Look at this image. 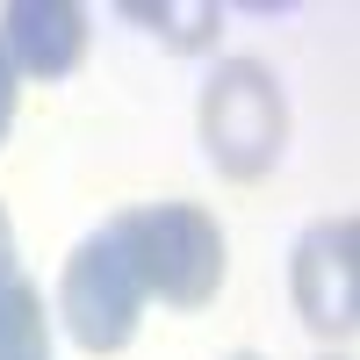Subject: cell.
<instances>
[{"label": "cell", "mask_w": 360, "mask_h": 360, "mask_svg": "<svg viewBox=\"0 0 360 360\" xmlns=\"http://www.w3.org/2000/svg\"><path fill=\"white\" fill-rule=\"evenodd\" d=\"M115 252L130 259L144 303L166 310H209L231 274V238L202 202H130L101 224Z\"/></svg>", "instance_id": "cell-1"}, {"label": "cell", "mask_w": 360, "mask_h": 360, "mask_svg": "<svg viewBox=\"0 0 360 360\" xmlns=\"http://www.w3.org/2000/svg\"><path fill=\"white\" fill-rule=\"evenodd\" d=\"M195 144L217 180L252 188L288 159V86L266 58H217V72L195 94Z\"/></svg>", "instance_id": "cell-2"}, {"label": "cell", "mask_w": 360, "mask_h": 360, "mask_svg": "<svg viewBox=\"0 0 360 360\" xmlns=\"http://www.w3.org/2000/svg\"><path fill=\"white\" fill-rule=\"evenodd\" d=\"M51 324H65V339L79 353H123L137 339L144 324V288L130 274V259L115 252L108 231H86L79 245L65 252V266H58V303H51Z\"/></svg>", "instance_id": "cell-3"}, {"label": "cell", "mask_w": 360, "mask_h": 360, "mask_svg": "<svg viewBox=\"0 0 360 360\" xmlns=\"http://www.w3.org/2000/svg\"><path fill=\"white\" fill-rule=\"evenodd\" d=\"M353 217H317L303 224V238L288 245V303L295 324L324 346V353H346V339L360 332V266H353Z\"/></svg>", "instance_id": "cell-4"}, {"label": "cell", "mask_w": 360, "mask_h": 360, "mask_svg": "<svg viewBox=\"0 0 360 360\" xmlns=\"http://www.w3.org/2000/svg\"><path fill=\"white\" fill-rule=\"evenodd\" d=\"M94 44V15L79 0H8L0 8V51H8L15 79H72Z\"/></svg>", "instance_id": "cell-5"}, {"label": "cell", "mask_w": 360, "mask_h": 360, "mask_svg": "<svg viewBox=\"0 0 360 360\" xmlns=\"http://www.w3.org/2000/svg\"><path fill=\"white\" fill-rule=\"evenodd\" d=\"M0 360H51V310L22 259H0Z\"/></svg>", "instance_id": "cell-6"}, {"label": "cell", "mask_w": 360, "mask_h": 360, "mask_svg": "<svg viewBox=\"0 0 360 360\" xmlns=\"http://www.w3.org/2000/svg\"><path fill=\"white\" fill-rule=\"evenodd\" d=\"M123 15L144 22L173 58H202V51H217V37H224V8H217V0H123Z\"/></svg>", "instance_id": "cell-7"}, {"label": "cell", "mask_w": 360, "mask_h": 360, "mask_svg": "<svg viewBox=\"0 0 360 360\" xmlns=\"http://www.w3.org/2000/svg\"><path fill=\"white\" fill-rule=\"evenodd\" d=\"M15 108H22V79L8 65V51H0V144H8V130H15Z\"/></svg>", "instance_id": "cell-8"}, {"label": "cell", "mask_w": 360, "mask_h": 360, "mask_svg": "<svg viewBox=\"0 0 360 360\" xmlns=\"http://www.w3.org/2000/svg\"><path fill=\"white\" fill-rule=\"evenodd\" d=\"M15 252V224H8V209H0V259Z\"/></svg>", "instance_id": "cell-9"}, {"label": "cell", "mask_w": 360, "mask_h": 360, "mask_svg": "<svg viewBox=\"0 0 360 360\" xmlns=\"http://www.w3.org/2000/svg\"><path fill=\"white\" fill-rule=\"evenodd\" d=\"M231 360H259V353H231Z\"/></svg>", "instance_id": "cell-10"}, {"label": "cell", "mask_w": 360, "mask_h": 360, "mask_svg": "<svg viewBox=\"0 0 360 360\" xmlns=\"http://www.w3.org/2000/svg\"><path fill=\"white\" fill-rule=\"evenodd\" d=\"M317 360H346V353H317Z\"/></svg>", "instance_id": "cell-11"}]
</instances>
